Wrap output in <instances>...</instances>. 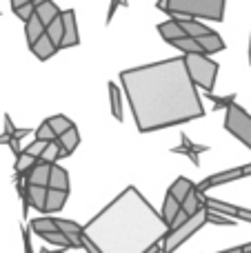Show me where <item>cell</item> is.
I'll return each mask as SVG.
<instances>
[{
	"label": "cell",
	"instance_id": "1",
	"mask_svg": "<svg viewBox=\"0 0 251 253\" xmlns=\"http://www.w3.org/2000/svg\"><path fill=\"white\" fill-rule=\"evenodd\" d=\"M120 83L140 133L187 125L207 114L187 71L185 56L123 69Z\"/></svg>",
	"mask_w": 251,
	"mask_h": 253
},
{
	"label": "cell",
	"instance_id": "2",
	"mask_svg": "<svg viewBox=\"0 0 251 253\" xmlns=\"http://www.w3.org/2000/svg\"><path fill=\"white\" fill-rule=\"evenodd\" d=\"M163 215L136 187L120 191L84 224V236L102 253H147L167 238Z\"/></svg>",
	"mask_w": 251,
	"mask_h": 253
},
{
	"label": "cell",
	"instance_id": "3",
	"mask_svg": "<svg viewBox=\"0 0 251 253\" xmlns=\"http://www.w3.org/2000/svg\"><path fill=\"white\" fill-rule=\"evenodd\" d=\"M225 4L227 0H169V16L220 22L225 18Z\"/></svg>",
	"mask_w": 251,
	"mask_h": 253
},
{
	"label": "cell",
	"instance_id": "4",
	"mask_svg": "<svg viewBox=\"0 0 251 253\" xmlns=\"http://www.w3.org/2000/svg\"><path fill=\"white\" fill-rule=\"evenodd\" d=\"M185 65L196 87H200L205 93L216 89V78L220 71V65L216 60L207 58L205 53H185Z\"/></svg>",
	"mask_w": 251,
	"mask_h": 253
},
{
	"label": "cell",
	"instance_id": "5",
	"mask_svg": "<svg viewBox=\"0 0 251 253\" xmlns=\"http://www.w3.org/2000/svg\"><path fill=\"white\" fill-rule=\"evenodd\" d=\"M205 224H209L207 222V207H203V209H200L196 215H191V218L187 220L182 227H178L176 231H167V238L163 240V253L178 251V247L185 245V242L189 240L196 231H200Z\"/></svg>",
	"mask_w": 251,
	"mask_h": 253
},
{
	"label": "cell",
	"instance_id": "6",
	"mask_svg": "<svg viewBox=\"0 0 251 253\" xmlns=\"http://www.w3.org/2000/svg\"><path fill=\"white\" fill-rule=\"evenodd\" d=\"M225 129L247 149H251V116L236 102H231L225 109Z\"/></svg>",
	"mask_w": 251,
	"mask_h": 253
},
{
	"label": "cell",
	"instance_id": "7",
	"mask_svg": "<svg viewBox=\"0 0 251 253\" xmlns=\"http://www.w3.org/2000/svg\"><path fill=\"white\" fill-rule=\"evenodd\" d=\"M203 202L211 211H216V213H222V215L234 218V220H243V222H251V211L249 209H243V207H236V205H227V202L213 200V198H203Z\"/></svg>",
	"mask_w": 251,
	"mask_h": 253
},
{
	"label": "cell",
	"instance_id": "8",
	"mask_svg": "<svg viewBox=\"0 0 251 253\" xmlns=\"http://www.w3.org/2000/svg\"><path fill=\"white\" fill-rule=\"evenodd\" d=\"M245 178V167H236V169H227V171H220V173H213L209 178H205L200 184H196L200 193H205L207 189L211 187H218V184H225V182H234V180H240Z\"/></svg>",
	"mask_w": 251,
	"mask_h": 253
},
{
	"label": "cell",
	"instance_id": "9",
	"mask_svg": "<svg viewBox=\"0 0 251 253\" xmlns=\"http://www.w3.org/2000/svg\"><path fill=\"white\" fill-rule=\"evenodd\" d=\"M62 22H65V38H62L60 49H71L80 44L78 25H76V11L74 9H62Z\"/></svg>",
	"mask_w": 251,
	"mask_h": 253
},
{
	"label": "cell",
	"instance_id": "10",
	"mask_svg": "<svg viewBox=\"0 0 251 253\" xmlns=\"http://www.w3.org/2000/svg\"><path fill=\"white\" fill-rule=\"evenodd\" d=\"M205 151H209L207 144H196V142H191L187 133H180V144L171 149V153H180V156H187L196 167H200V153H205Z\"/></svg>",
	"mask_w": 251,
	"mask_h": 253
},
{
	"label": "cell",
	"instance_id": "11",
	"mask_svg": "<svg viewBox=\"0 0 251 253\" xmlns=\"http://www.w3.org/2000/svg\"><path fill=\"white\" fill-rule=\"evenodd\" d=\"M49 175H51V165L38 160L29 171L25 173V184H38V187H49Z\"/></svg>",
	"mask_w": 251,
	"mask_h": 253
},
{
	"label": "cell",
	"instance_id": "12",
	"mask_svg": "<svg viewBox=\"0 0 251 253\" xmlns=\"http://www.w3.org/2000/svg\"><path fill=\"white\" fill-rule=\"evenodd\" d=\"M158 34L163 36L165 42H173V40H178V38H187V34L178 18H169L163 25H158Z\"/></svg>",
	"mask_w": 251,
	"mask_h": 253
},
{
	"label": "cell",
	"instance_id": "13",
	"mask_svg": "<svg viewBox=\"0 0 251 253\" xmlns=\"http://www.w3.org/2000/svg\"><path fill=\"white\" fill-rule=\"evenodd\" d=\"M44 34H47V27L42 25V20L38 18V13H34V16L25 22V36H27V44H29V49L34 47Z\"/></svg>",
	"mask_w": 251,
	"mask_h": 253
},
{
	"label": "cell",
	"instance_id": "14",
	"mask_svg": "<svg viewBox=\"0 0 251 253\" xmlns=\"http://www.w3.org/2000/svg\"><path fill=\"white\" fill-rule=\"evenodd\" d=\"M198 40V44L203 47V51H205V56H211V53H218V51H225V40L220 38V34H216V31H209V34H205V36H200V38H196Z\"/></svg>",
	"mask_w": 251,
	"mask_h": 253
},
{
	"label": "cell",
	"instance_id": "15",
	"mask_svg": "<svg viewBox=\"0 0 251 253\" xmlns=\"http://www.w3.org/2000/svg\"><path fill=\"white\" fill-rule=\"evenodd\" d=\"M25 191H27V200H29V205L34 207L36 211L44 213V202H47V191H49V187H38V184H25Z\"/></svg>",
	"mask_w": 251,
	"mask_h": 253
},
{
	"label": "cell",
	"instance_id": "16",
	"mask_svg": "<svg viewBox=\"0 0 251 253\" xmlns=\"http://www.w3.org/2000/svg\"><path fill=\"white\" fill-rule=\"evenodd\" d=\"M36 4V13H38V18L42 20V25H51L53 18H58L62 13V9L58 7L53 0H40V2H34Z\"/></svg>",
	"mask_w": 251,
	"mask_h": 253
},
{
	"label": "cell",
	"instance_id": "17",
	"mask_svg": "<svg viewBox=\"0 0 251 253\" xmlns=\"http://www.w3.org/2000/svg\"><path fill=\"white\" fill-rule=\"evenodd\" d=\"M69 191H60V189H49L47 191V202H44V213H58L62 207L67 205Z\"/></svg>",
	"mask_w": 251,
	"mask_h": 253
},
{
	"label": "cell",
	"instance_id": "18",
	"mask_svg": "<svg viewBox=\"0 0 251 253\" xmlns=\"http://www.w3.org/2000/svg\"><path fill=\"white\" fill-rule=\"evenodd\" d=\"M194 189H196V184L191 182L189 178H185V175H180V178H176V180H173V184H171V187H169V191H167V193H169V196H171V198H176V200L182 205V200H185V198L189 196V193L194 191Z\"/></svg>",
	"mask_w": 251,
	"mask_h": 253
},
{
	"label": "cell",
	"instance_id": "19",
	"mask_svg": "<svg viewBox=\"0 0 251 253\" xmlns=\"http://www.w3.org/2000/svg\"><path fill=\"white\" fill-rule=\"evenodd\" d=\"M31 53H34V56L38 58V60H49L51 56H56V53H58V47L51 42V38H49V36L44 34L42 38H40L38 42H36L34 47H31Z\"/></svg>",
	"mask_w": 251,
	"mask_h": 253
},
{
	"label": "cell",
	"instance_id": "20",
	"mask_svg": "<svg viewBox=\"0 0 251 253\" xmlns=\"http://www.w3.org/2000/svg\"><path fill=\"white\" fill-rule=\"evenodd\" d=\"M49 189H60V191H69V173H67V169H62L60 165H56V162L51 165Z\"/></svg>",
	"mask_w": 251,
	"mask_h": 253
},
{
	"label": "cell",
	"instance_id": "21",
	"mask_svg": "<svg viewBox=\"0 0 251 253\" xmlns=\"http://www.w3.org/2000/svg\"><path fill=\"white\" fill-rule=\"evenodd\" d=\"M173 18H176V16H173ZM178 20H180L182 29H185V34L189 36V38H200V36H205V34H209V31H213V29H209L207 25L198 22L196 18H178Z\"/></svg>",
	"mask_w": 251,
	"mask_h": 253
},
{
	"label": "cell",
	"instance_id": "22",
	"mask_svg": "<svg viewBox=\"0 0 251 253\" xmlns=\"http://www.w3.org/2000/svg\"><path fill=\"white\" fill-rule=\"evenodd\" d=\"M107 89H109V102H111V114H114V118L123 120V91H120V87L116 83H109L107 84Z\"/></svg>",
	"mask_w": 251,
	"mask_h": 253
},
{
	"label": "cell",
	"instance_id": "23",
	"mask_svg": "<svg viewBox=\"0 0 251 253\" xmlns=\"http://www.w3.org/2000/svg\"><path fill=\"white\" fill-rule=\"evenodd\" d=\"M60 144H62V158H67V156H71V153L76 151V147L80 144V133H78V129H69L67 133H62L60 138Z\"/></svg>",
	"mask_w": 251,
	"mask_h": 253
},
{
	"label": "cell",
	"instance_id": "24",
	"mask_svg": "<svg viewBox=\"0 0 251 253\" xmlns=\"http://www.w3.org/2000/svg\"><path fill=\"white\" fill-rule=\"evenodd\" d=\"M182 209V205L176 200V198H171L167 193L165 196V202H163V211H160V215H163V220H165V224H167V229H169V224L173 222V218L178 215V211Z\"/></svg>",
	"mask_w": 251,
	"mask_h": 253
},
{
	"label": "cell",
	"instance_id": "25",
	"mask_svg": "<svg viewBox=\"0 0 251 253\" xmlns=\"http://www.w3.org/2000/svg\"><path fill=\"white\" fill-rule=\"evenodd\" d=\"M29 229L31 233H36V236H42V233H49V231H58L56 227V218H49V215H42V218H36L29 222Z\"/></svg>",
	"mask_w": 251,
	"mask_h": 253
},
{
	"label": "cell",
	"instance_id": "26",
	"mask_svg": "<svg viewBox=\"0 0 251 253\" xmlns=\"http://www.w3.org/2000/svg\"><path fill=\"white\" fill-rule=\"evenodd\" d=\"M47 36L51 38V42L60 49L62 38H65V22H62V13L58 18H53L51 25H47Z\"/></svg>",
	"mask_w": 251,
	"mask_h": 253
},
{
	"label": "cell",
	"instance_id": "27",
	"mask_svg": "<svg viewBox=\"0 0 251 253\" xmlns=\"http://www.w3.org/2000/svg\"><path fill=\"white\" fill-rule=\"evenodd\" d=\"M171 47H176L178 51H182V53H205L203 51V47L198 44V40L196 38H178V40H173V42H169Z\"/></svg>",
	"mask_w": 251,
	"mask_h": 253
},
{
	"label": "cell",
	"instance_id": "28",
	"mask_svg": "<svg viewBox=\"0 0 251 253\" xmlns=\"http://www.w3.org/2000/svg\"><path fill=\"white\" fill-rule=\"evenodd\" d=\"M60 158H62V144H60V140H51V142H47V149L42 151V156H40L38 160L53 165V162H58Z\"/></svg>",
	"mask_w": 251,
	"mask_h": 253
},
{
	"label": "cell",
	"instance_id": "29",
	"mask_svg": "<svg viewBox=\"0 0 251 253\" xmlns=\"http://www.w3.org/2000/svg\"><path fill=\"white\" fill-rule=\"evenodd\" d=\"M49 120V125H51V129L53 131H56V135H58V138H60V135L62 133H67V131H69V129H74V123H71V120L69 118H67V116H60V114H58V116H53V118H47Z\"/></svg>",
	"mask_w": 251,
	"mask_h": 253
},
{
	"label": "cell",
	"instance_id": "30",
	"mask_svg": "<svg viewBox=\"0 0 251 253\" xmlns=\"http://www.w3.org/2000/svg\"><path fill=\"white\" fill-rule=\"evenodd\" d=\"M36 162H38V158H34V156L22 151L20 156L16 158V175H22V178H25V173L36 165Z\"/></svg>",
	"mask_w": 251,
	"mask_h": 253
},
{
	"label": "cell",
	"instance_id": "31",
	"mask_svg": "<svg viewBox=\"0 0 251 253\" xmlns=\"http://www.w3.org/2000/svg\"><path fill=\"white\" fill-rule=\"evenodd\" d=\"M34 138L36 140H44V142H51V140H58V135H56V131L51 129L49 120H42V125L34 131Z\"/></svg>",
	"mask_w": 251,
	"mask_h": 253
},
{
	"label": "cell",
	"instance_id": "32",
	"mask_svg": "<svg viewBox=\"0 0 251 253\" xmlns=\"http://www.w3.org/2000/svg\"><path fill=\"white\" fill-rule=\"evenodd\" d=\"M207 207V205H205ZM207 222L209 224H218V227H236V220L234 218H225L222 213H216L207 207Z\"/></svg>",
	"mask_w": 251,
	"mask_h": 253
},
{
	"label": "cell",
	"instance_id": "33",
	"mask_svg": "<svg viewBox=\"0 0 251 253\" xmlns=\"http://www.w3.org/2000/svg\"><path fill=\"white\" fill-rule=\"evenodd\" d=\"M205 96L213 102V111L216 109H227L231 102H236V93H231V96H216L213 91H209V93H205Z\"/></svg>",
	"mask_w": 251,
	"mask_h": 253
},
{
	"label": "cell",
	"instance_id": "34",
	"mask_svg": "<svg viewBox=\"0 0 251 253\" xmlns=\"http://www.w3.org/2000/svg\"><path fill=\"white\" fill-rule=\"evenodd\" d=\"M44 149H47V142H44V140H36V138H34L25 149H22V151L29 153V156H34V158H40Z\"/></svg>",
	"mask_w": 251,
	"mask_h": 253
},
{
	"label": "cell",
	"instance_id": "35",
	"mask_svg": "<svg viewBox=\"0 0 251 253\" xmlns=\"http://www.w3.org/2000/svg\"><path fill=\"white\" fill-rule=\"evenodd\" d=\"M13 13H16V16H18V20L27 22V20H29V18L36 13V4H34V2H29V4H22V7L13 9Z\"/></svg>",
	"mask_w": 251,
	"mask_h": 253
},
{
	"label": "cell",
	"instance_id": "36",
	"mask_svg": "<svg viewBox=\"0 0 251 253\" xmlns=\"http://www.w3.org/2000/svg\"><path fill=\"white\" fill-rule=\"evenodd\" d=\"M189 218H191V215H189V213H185V211L180 209V211H178V215L173 218V222L169 224V231H176V229H178V227H182V224H185Z\"/></svg>",
	"mask_w": 251,
	"mask_h": 253
},
{
	"label": "cell",
	"instance_id": "37",
	"mask_svg": "<svg viewBox=\"0 0 251 253\" xmlns=\"http://www.w3.org/2000/svg\"><path fill=\"white\" fill-rule=\"evenodd\" d=\"M22 242H25V253H36L34 247H31V229L22 227Z\"/></svg>",
	"mask_w": 251,
	"mask_h": 253
},
{
	"label": "cell",
	"instance_id": "38",
	"mask_svg": "<svg viewBox=\"0 0 251 253\" xmlns=\"http://www.w3.org/2000/svg\"><path fill=\"white\" fill-rule=\"evenodd\" d=\"M4 133L11 135V138H16V133H18V129L13 126V120H11L9 114H4Z\"/></svg>",
	"mask_w": 251,
	"mask_h": 253
},
{
	"label": "cell",
	"instance_id": "39",
	"mask_svg": "<svg viewBox=\"0 0 251 253\" xmlns=\"http://www.w3.org/2000/svg\"><path fill=\"white\" fill-rule=\"evenodd\" d=\"M118 7H123V4H120V0H111V2H109V9H107V20H105L107 25L114 20V13H116V9H118Z\"/></svg>",
	"mask_w": 251,
	"mask_h": 253
},
{
	"label": "cell",
	"instance_id": "40",
	"mask_svg": "<svg viewBox=\"0 0 251 253\" xmlns=\"http://www.w3.org/2000/svg\"><path fill=\"white\" fill-rule=\"evenodd\" d=\"M83 249L84 251H87V253H102L100 249H98V247L96 245H93V242L91 240H89V238L87 236H83Z\"/></svg>",
	"mask_w": 251,
	"mask_h": 253
},
{
	"label": "cell",
	"instance_id": "41",
	"mask_svg": "<svg viewBox=\"0 0 251 253\" xmlns=\"http://www.w3.org/2000/svg\"><path fill=\"white\" fill-rule=\"evenodd\" d=\"M220 253H251V242H247V245H240V247H234V249L220 251Z\"/></svg>",
	"mask_w": 251,
	"mask_h": 253
},
{
	"label": "cell",
	"instance_id": "42",
	"mask_svg": "<svg viewBox=\"0 0 251 253\" xmlns=\"http://www.w3.org/2000/svg\"><path fill=\"white\" fill-rule=\"evenodd\" d=\"M9 149H11V151H13V156H20V153H22V149H20V140H16V138H11V140H9Z\"/></svg>",
	"mask_w": 251,
	"mask_h": 253
},
{
	"label": "cell",
	"instance_id": "43",
	"mask_svg": "<svg viewBox=\"0 0 251 253\" xmlns=\"http://www.w3.org/2000/svg\"><path fill=\"white\" fill-rule=\"evenodd\" d=\"M156 9H160V11L169 13V0H158V2H156Z\"/></svg>",
	"mask_w": 251,
	"mask_h": 253
},
{
	"label": "cell",
	"instance_id": "44",
	"mask_svg": "<svg viewBox=\"0 0 251 253\" xmlns=\"http://www.w3.org/2000/svg\"><path fill=\"white\" fill-rule=\"evenodd\" d=\"M31 0H11V11L13 9H18V7H22V4H29Z\"/></svg>",
	"mask_w": 251,
	"mask_h": 253
},
{
	"label": "cell",
	"instance_id": "45",
	"mask_svg": "<svg viewBox=\"0 0 251 253\" xmlns=\"http://www.w3.org/2000/svg\"><path fill=\"white\" fill-rule=\"evenodd\" d=\"M69 249H60V247H56V249H40V253H65Z\"/></svg>",
	"mask_w": 251,
	"mask_h": 253
},
{
	"label": "cell",
	"instance_id": "46",
	"mask_svg": "<svg viewBox=\"0 0 251 253\" xmlns=\"http://www.w3.org/2000/svg\"><path fill=\"white\" fill-rule=\"evenodd\" d=\"M147 253H163V245H154Z\"/></svg>",
	"mask_w": 251,
	"mask_h": 253
},
{
	"label": "cell",
	"instance_id": "47",
	"mask_svg": "<svg viewBox=\"0 0 251 253\" xmlns=\"http://www.w3.org/2000/svg\"><path fill=\"white\" fill-rule=\"evenodd\" d=\"M245 175H251V165H245Z\"/></svg>",
	"mask_w": 251,
	"mask_h": 253
},
{
	"label": "cell",
	"instance_id": "48",
	"mask_svg": "<svg viewBox=\"0 0 251 253\" xmlns=\"http://www.w3.org/2000/svg\"><path fill=\"white\" fill-rule=\"evenodd\" d=\"M249 65H251V38H249Z\"/></svg>",
	"mask_w": 251,
	"mask_h": 253
},
{
	"label": "cell",
	"instance_id": "49",
	"mask_svg": "<svg viewBox=\"0 0 251 253\" xmlns=\"http://www.w3.org/2000/svg\"><path fill=\"white\" fill-rule=\"evenodd\" d=\"M31 2H40V0H31Z\"/></svg>",
	"mask_w": 251,
	"mask_h": 253
}]
</instances>
